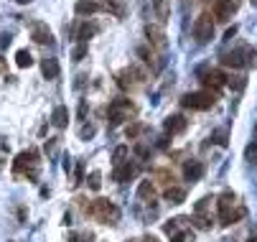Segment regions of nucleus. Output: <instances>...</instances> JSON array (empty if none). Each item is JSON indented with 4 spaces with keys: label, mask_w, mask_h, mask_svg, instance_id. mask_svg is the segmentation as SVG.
Wrapping results in <instances>:
<instances>
[{
    "label": "nucleus",
    "mask_w": 257,
    "mask_h": 242,
    "mask_svg": "<svg viewBox=\"0 0 257 242\" xmlns=\"http://www.w3.org/2000/svg\"><path fill=\"white\" fill-rule=\"evenodd\" d=\"M244 204L239 201V196L234 191H222L216 199V214L222 219V224H234L244 217Z\"/></svg>",
    "instance_id": "f257e3e1"
},
{
    "label": "nucleus",
    "mask_w": 257,
    "mask_h": 242,
    "mask_svg": "<svg viewBox=\"0 0 257 242\" xmlns=\"http://www.w3.org/2000/svg\"><path fill=\"white\" fill-rule=\"evenodd\" d=\"M87 214L102 224H117L120 222V209L109 199H94L92 204H87Z\"/></svg>",
    "instance_id": "f03ea898"
},
{
    "label": "nucleus",
    "mask_w": 257,
    "mask_h": 242,
    "mask_svg": "<svg viewBox=\"0 0 257 242\" xmlns=\"http://www.w3.org/2000/svg\"><path fill=\"white\" fill-rule=\"evenodd\" d=\"M13 171H16V176H26L28 181H36V179H39V171H41L39 153H36V151H23V153H18V158H16V163H13Z\"/></svg>",
    "instance_id": "7ed1b4c3"
},
{
    "label": "nucleus",
    "mask_w": 257,
    "mask_h": 242,
    "mask_svg": "<svg viewBox=\"0 0 257 242\" xmlns=\"http://www.w3.org/2000/svg\"><path fill=\"white\" fill-rule=\"evenodd\" d=\"M254 56H257L254 49L239 46V49H234V51H227V54L222 56V64L229 66V69H244V66H254V64H257Z\"/></svg>",
    "instance_id": "20e7f679"
},
{
    "label": "nucleus",
    "mask_w": 257,
    "mask_h": 242,
    "mask_svg": "<svg viewBox=\"0 0 257 242\" xmlns=\"http://www.w3.org/2000/svg\"><path fill=\"white\" fill-rule=\"evenodd\" d=\"M135 112H138V107L133 105L130 99H125V97L112 99V102H109V128H115V125L135 117Z\"/></svg>",
    "instance_id": "39448f33"
},
{
    "label": "nucleus",
    "mask_w": 257,
    "mask_h": 242,
    "mask_svg": "<svg viewBox=\"0 0 257 242\" xmlns=\"http://www.w3.org/2000/svg\"><path fill=\"white\" fill-rule=\"evenodd\" d=\"M191 33H194L196 44H209V41L214 39V16H211V11H204V13L194 21Z\"/></svg>",
    "instance_id": "423d86ee"
},
{
    "label": "nucleus",
    "mask_w": 257,
    "mask_h": 242,
    "mask_svg": "<svg viewBox=\"0 0 257 242\" xmlns=\"http://www.w3.org/2000/svg\"><path fill=\"white\" fill-rule=\"evenodd\" d=\"M214 102H216V94L209 92V89H201V92H189V94H183L181 105L189 107V110H211Z\"/></svg>",
    "instance_id": "0eeeda50"
},
{
    "label": "nucleus",
    "mask_w": 257,
    "mask_h": 242,
    "mask_svg": "<svg viewBox=\"0 0 257 242\" xmlns=\"http://www.w3.org/2000/svg\"><path fill=\"white\" fill-rule=\"evenodd\" d=\"M186 217H178V219H171L163 224V232L171 237V242H194V232L191 229H183L186 227Z\"/></svg>",
    "instance_id": "6e6552de"
},
{
    "label": "nucleus",
    "mask_w": 257,
    "mask_h": 242,
    "mask_svg": "<svg viewBox=\"0 0 257 242\" xmlns=\"http://www.w3.org/2000/svg\"><path fill=\"white\" fill-rule=\"evenodd\" d=\"M201 82L209 92H219V89H224L227 87V77L219 72V69H209V72H201Z\"/></svg>",
    "instance_id": "1a4fd4ad"
},
{
    "label": "nucleus",
    "mask_w": 257,
    "mask_h": 242,
    "mask_svg": "<svg viewBox=\"0 0 257 242\" xmlns=\"http://www.w3.org/2000/svg\"><path fill=\"white\" fill-rule=\"evenodd\" d=\"M138 174H140V163H138V161H125L122 166H117V168H115L112 179H115V181H120V184H125V181L135 179Z\"/></svg>",
    "instance_id": "9d476101"
},
{
    "label": "nucleus",
    "mask_w": 257,
    "mask_h": 242,
    "mask_svg": "<svg viewBox=\"0 0 257 242\" xmlns=\"http://www.w3.org/2000/svg\"><path fill=\"white\" fill-rule=\"evenodd\" d=\"M145 36H148V44H151L153 49H158V51H163V49L168 46L163 28H161V26H156V23H148V26H145Z\"/></svg>",
    "instance_id": "9b49d317"
},
{
    "label": "nucleus",
    "mask_w": 257,
    "mask_h": 242,
    "mask_svg": "<svg viewBox=\"0 0 257 242\" xmlns=\"http://www.w3.org/2000/svg\"><path fill=\"white\" fill-rule=\"evenodd\" d=\"M31 39H33L36 44L46 46V44H54V33H51V28H49L46 23H33V26H31Z\"/></svg>",
    "instance_id": "f8f14e48"
},
{
    "label": "nucleus",
    "mask_w": 257,
    "mask_h": 242,
    "mask_svg": "<svg viewBox=\"0 0 257 242\" xmlns=\"http://www.w3.org/2000/svg\"><path fill=\"white\" fill-rule=\"evenodd\" d=\"M183 176H186V181H199L204 176V163L201 161H186L183 163Z\"/></svg>",
    "instance_id": "ddd939ff"
},
{
    "label": "nucleus",
    "mask_w": 257,
    "mask_h": 242,
    "mask_svg": "<svg viewBox=\"0 0 257 242\" xmlns=\"http://www.w3.org/2000/svg\"><path fill=\"white\" fill-rule=\"evenodd\" d=\"M189 128V120L183 117V115H171V117H166V133L168 135H178V133H183Z\"/></svg>",
    "instance_id": "4468645a"
},
{
    "label": "nucleus",
    "mask_w": 257,
    "mask_h": 242,
    "mask_svg": "<svg viewBox=\"0 0 257 242\" xmlns=\"http://www.w3.org/2000/svg\"><path fill=\"white\" fill-rule=\"evenodd\" d=\"M74 13L77 16H94V13H102V3L99 0H79L74 6Z\"/></svg>",
    "instance_id": "2eb2a0df"
},
{
    "label": "nucleus",
    "mask_w": 257,
    "mask_h": 242,
    "mask_svg": "<svg viewBox=\"0 0 257 242\" xmlns=\"http://www.w3.org/2000/svg\"><path fill=\"white\" fill-rule=\"evenodd\" d=\"M94 33H97V26H94V23H82V26L77 28L74 36H77V41H79V44H87V41L94 36Z\"/></svg>",
    "instance_id": "dca6fc26"
},
{
    "label": "nucleus",
    "mask_w": 257,
    "mask_h": 242,
    "mask_svg": "<svg viewBox=\"0 0 257 242\" xmlns=\"http://www.w3.org/2000/svg\"><path fill=\"white\" fill-rule=\"evenodd\" d=\"M41 72H44L46 79H56L59 72H61V69H59V61H56V59H44V61H41Z\"/></svg>",
    "instance_id": "f3484780"
},
{
    "label": "nucleus",
    "mask_w": 257,
    "mask_h": 242,
    "mask_svg": "<svg viewBox=\"0 0 257 242\" xmlns=\"http://www.w3.org/2000/svg\"><path fill=\"white\" fill-rule=\"evenodd\" d=\"M138 196H140L143 201H156V184H153V181H140Z\"/></svg>",
    "instance_id": "a211bd4d"
},
{
    "label": "nucleus",
    "mask_w": 257,
    "mask_h": 242,
    "mask_svg": "<svg viewBox=\"0 0 257 242\" xmlns=\"http://www.w3.org/2000/svg\"><path fill=\"white\" fill-rule=\"evenodd\" d=\"M102 13H112V16L122 18L125 16V6L117 3V0H102Z\"/></svg>",
    "instance_id": "6ab92c4d"
},
{
    "label": "nucleus",
    "mask_w": 257,
    "mask_h": 242,
    "mask_svg": "<svg viewBox=\"0 0 257 242\" xmlns=\"http://www.w3.org/2000/svg\"><path fill=\"white\" fill-rule=\"evenodd\" d=\"M183 199H186V189H181V186H168V189H166V201L181 204Z\"/></svg>",
    "instance_id": "aec40b11"
},
{
    "label": "nucleus",
    "mask_w": 257,
    "mask_h": 242,
    "mask_svg": "<svg viewBox=\"0 0 257 242\" xmlns=\"http://www.w3.org/2000/svg\"><path fill=\"white\" fill-rule=\"evenodd\" d=\"M153 179H156L158 184H163L166 189H168V186H176V184H173V181H176L173 174H171V171H166V168H156V171H153Z\"/></svg>",
    "instance_id": "412c9836"
},
{
    "label": "nucleus",
    "mask_w": 257,
    "mask_h": 242,
    "mask_svg": "<svg viewBox=\"0 0 257 242\" xmlns=\"http://www.w3.org/2000/svg\"><path fill=\"white\" fill-rule=\"evenodd\" d=\"M51 123H54L56 128H66V125H69V110H66L64 105H59V107L54 110V117H51Z\"/></svg>",
    "instance_id": "4be33fe9"
},
{
    "label": "nucleus",
    "mask_w": 257,
    "mask_h": 242,
    "mask_svg": "<svg viewBox=\"0 0 257 242\" xmlns=\"http://www.w3.org/2000/svg\"><path fill=\"white\" fill-rule=\"evenodd\" d=\"M153 8H156V18L161 23L168 21V0H153Z\"/></svg>",
    "instance_id": "5701e85b"
},
{
    "label": "nucleus",
    "mask_w": 257,
    "mask_h": 242,
    "mask_svg": "<svg viewBox=\"0 0 257 242\" xmlns=\"http://www.w3.org/2000/svg\"><path fill=\"white\" fill-rule=\"evenodd\" d=\"M16 64H18L21 69H28V66H33V56H31V51L21 49V51L16 54Z\"/></svg>",
    "instance_id": "b1692460"
},
{
    "label": "nucleus",
    "mask_w": 257,
    "mask_h": 242,
    "mask_svg": "<svg viewBox=\"0 0 257 242\" xmlns=\"http://www.w3.org/2000/svg\"><path fill=\"white\" fill-rule=\"evenodd\" d=\"M125 158H127V146H120V148H115L112 166H115V168H117V166H122V163H125Z\"/></svg>",
    "instance_id": "393cba45"
},
{
    "label": "nucleus",
    "mask_w": 257,
    "mask_h": 242,
    "mask_svg": "<svg viewBox=\"0 0 257 242\" xmlns=\"http://www.w3.org/2000/svg\"><path fill=\"white\" fill-rule=\"evenodd\" d=\"M84 181V163L77 161V171H74V181H71V186H79Z\"/></svg>",
    "instance_id": "a878e982"
},
{
    "label": "nucleus",
    "mask_w": 257,
    "mask_h": 242,
    "mask_svg": "<svg viewBox=\"0 0 257 242\" xmlns=\"http://www.w3.org/2000/svg\"><path fill=\"white\" fill-rule=\"evenodd\" d=\"M244 156H247V161H249V163H257V141H252V143L247 146Z\"/></svg>",
    "instance_id": "bb28decb"
},
{
    "label": "nucleus",
    "mask_w": 257,
    "mask_h": 242,
    "mask_svg": "<svg viewBox=\"0 0 257 242\" xmlns=\"http://www.w3.org/2000/svg\"><path fill=\"white\" fill-rule=\"evenodd\" d=\"M87 184H89V189H92V191H97V189L102 186V181H99V171H92L89 179H87Z\"/></svg>",
    "instance_id": "cd10ccee"
},
{
    "label": "nucleus",
    "mask_w": 257,
    "mask_h": 242,
    "mask_svg": "<svg viewBox=\"0 0 257 242\" xmlns=\"http://www.w3.org/2000/svg\"><path fill=\"white\" fill-rule=\"evenodd\" d=\"M94 133H97V128H94V125H84V128L79 130V138H82V141H89V138H92Z\"/></svg>",
    "instance_id": "c85d7f7f"
},
{
    "label": "nucleus",
    "mask_w": 257,
    "mask_h": 242,
    "mask_svg": "<svg viewBox=\"0 0 257 242\" xmlns=\"http://www.w3.org/2000/svg\"><path fill=\"white\" fill-rule=\"evenodd\" d=\"M84 54H87V44H79V46H74V54L71 56H74V61H82Z\"/></svg>",
    "instance_id": "c756f323"
},
{
    "label": "nucleus",
    "mask_w": 257,
    "mask_h": 242,
    "mask_svg": "<svg viewBox=\"0 0 257 242\" xmlns=\"http://www.w3.org/2000/svg\"><path fill=\"white\" fill-rule=\"evenodd\" d=\"M224 138H227V133H224V130H216V133H214V141H216L219 146H227Z\"/></svg>",
    "instance_id": "7c9ffc66"
},
{
    "label": "nucleus",
    "mask_w": 257,
    "mask_h": 242,
    "mask_svg": "<svg viewBox=\"0 0 257 242\" xmlns=\"http://www.w3.org/2000/svg\"><path fill=\"white\" fill-rule=\"evenodd\" d=\"M11 41H13L11 33H3V36H0V49H8V46H11Z\"/></svg>",
    "instance_id": "2f4dec72"
},
{
    "label": "nucleus",
    "mask_w": 257,
    "mask_h": 242,
    "mask_svg": "<svg viewBox=\"0 0 257 242\" xmlns=\"http://www.w3.org/2000/svg\"><path fill=\"white\" fill-rule=\"evenodd\" d=\"M140 130H143V125H140V123H135L133 128H127V138H138V133H140Z\"/></svg>",
    "instance_id": "473e14b6"
},
{
    "label": "nucleus",
    "mask_w": 257,
    "mask_h": 242,
    "mask_svg": "<svg viewBox=\"0 0 257 242\" xmlns=\"http://www.w3.org/2000/svg\"><path fill=\"white\" fill-rule=\"evenodd\" d=\"M222 3H224V6H227V8H229V11L234 13V11L239 8V3H242V0H222Z\"/></svg>",
    "instance_id": "72a5a7b5"
},
{
    "label": "nucleus",
    "mask_w": 257,
    "mask_h": 242,
    "mask_svg": "<svg viewBox=\"0 0 257 242\" xmlns=\"http://www.w3.org/2000/svg\"><path fill=\"white\" fill-rule=\"evenodd\" d=\"M135 153H138L140 158H145V156H148V146H143V143H138V146H135Z\"/></svg>",
    "instance_id": "f704fd0d"
},
{
    "label": "nucleus",
    "mask_w": 257,
    "mask_h": 242,
    "mask_svg": "<svg viewBox=\"0 0 257 242\" xmlns=\"http://www.w3.org/2000/svg\"><path fill=\"white\" fill-rule=\"evenodd\" d=\"M92 237H82V234H69V242H89Z\"/></svg>",
    "instance_id": "c9c22d12"
},
{
    "label": "nucleus",
    "mask_w": 257,
    "mask_h": 242,
    "mask_svg": "<svg viewBox=\"0 0 257 242\" xmlns=\"http://www.w3.org/2000/svg\"><path fill=\"white\" fill-rule=\"evenodd\" d=\"M143 242H158V239H156L153 234H148V237H143Z\"/></svg>",
    "instance_id": "e433bc0d"
},
{
    "label": "nucleus",
    "mask_w": 257,
    "mask_h": 242,
    "mask_svg": "<svg viewBox=\"0 0 257 242\" xmlns=\"http://www.w3.org/2000/svg\"><path fill=\"white\" fill-rule=\"evenodd\" d=\"M247 242H257V234H252V237H249V239H247Z\"/></svg>",
    "instance_id": "4c0bfd02"
},
{
    "label": "nucleus",
    "mask_w": 257,
    "mask_h": 242,
    "mask_svg": "<svg viewBox=\"0 0 257 242\" xmlns=\"http://www.w3.org/2000/svg\"><path fill=\"white\" fill-rule=\"evenodd\" d=\"M254 138H257V123H254Z\"/></svg>",
    "instance_id": "58836bf2"
},
{
    "label": "nucleus",
    "mask_w": 257,
    "mask_h": 242,
    "mask_svg": "<svg viewBox=\"0 0 257 242\" xmlns=\"http://www.w3.org/2000/svg\"><path fill=\"white\" fill-rule=\"evenodd\" d=\"M18 3H31V0H18Z\"/></svg>",
    "instance_id": "ea45409f"
},
{
    "label": "nucleus",
    "mask_w": 257,
    "mask_h": 242,
    "mask_svg": "<svg viewBox=\"0 0 257 242\" xmlns=\"http://www.w3.org/2000/svg\"><path fill=\"white\" fill-rule=\"evenodd\" d=\"M8 242H13V239H8Z\"/></svg>",
    "instance_id": "a19ab883"
},
{
    "label": "nucleus",
    "mask_w": 257,
    "mask_h": 242,
    "mask_svg": "<svg viewBox=\"0 0 257 242\" xmlns=\"http://www.w3.org/2000/svg\"><path fill=\"white\" fill-rule=\"evenodd\" d=\"M0 64H3V61H0Z\"/></svg>",
    "instance_id": "79ce46f5"
}]
</instances>
